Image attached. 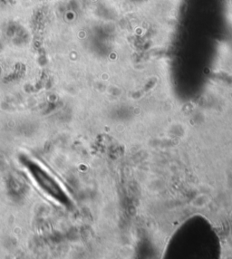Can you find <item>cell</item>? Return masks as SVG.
<instances>
[{"label":"cell","mask_w":232,"mask_h":259,"mask_svg":"<svg viewBox=\"0 0 232 259\" xmlns=\"http://www.w3.org/2000/svg\"><path fill=\"white\" fill-rule=\"evenodd\" d=\"M36 178L37 179V180L39 181V184H41L43 186L44 189H45L50 194H59V187L52 180V179L46 176L42 170L40 169H36Z\"/></svg>","instance_id":"obj_1"}]
</instances>
